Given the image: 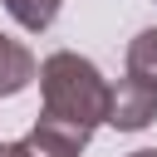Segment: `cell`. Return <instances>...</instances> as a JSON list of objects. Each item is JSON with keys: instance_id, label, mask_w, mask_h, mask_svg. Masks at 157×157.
<instances>
[{"instance_id": "cell-1", "label": "cell", "mask_w": 157, "mask_h": 157, "mask_svg": "<svg viewBox=\"0 0 157 157\" xmlns=\"http://www.w3.org/2000/svg\"><path fill=\"white\" fill-rule=\"evenodd\" d=\"M39 98H44V108H39L44 118L69 123L88 137L108 118V78L98 74L93 59L74 54V49H54L39 64Z\"/></svg>"}, {"instance_id": "cell-2", "label": "cell", "mask_w": 157, "mask_h": 157, "mask_svg": "<svg viewBox=\"0 0 157 157\" xmlns=\"http://www.w3.org/2000/svg\"><path fill=\"white\" fill-rule=\"evenodd\" d=\"M157 118V83L137 78V74H123L118 83H108V128L118 132H142L147 123Z\"/></svg>"}, {"instance_id": "cell-3", "label": "cell", "mask_w": 157, "mask_h": 157, "mask_svg": "<svg viewBox=\"0 0 157 157\" xmlns=\"http://www.w3.org/2000/svg\"><path fill=\"white\" fill-rule=\"evenodd\" d=\"M29 78H34V54H29L20 39H10V34L0 29V98L20 93Z\"/></svg>"}, {"instance_id": "cell-4", "label": "cell", "mask_w": 157, "mask_h": 157, "mask_svg": "<svg viewBox=\"0 0 157 157\" xmlns=\"http://www.w3.org/2000/svg\"><path fill=\"white\" fill-rule=\"evenodd\" d=\"M5 10H10V20H15L20 29L39 34V29H49V25L59 20L64 0H5Z\"/></svg>"}, {"instance_id": "cell-5", "label": "cell", "mask_w": 157, "mask_h": 157, "mask_svg": "<svg viewBox=\"0 0 157 157\" xmlns=\"http://www.w3.org/2000/svg\"><path fill=\"white\" fill-rule=\"evenodd\" d=\"M128 74H137V78H147V83H157V29L132 34V44H128Z\"/></svg>"}, {"instance_id": "cell-6", "label": "cell", "mask_w": 157, "mask_h": 157, "mask_svg": "<svg viewBox=\"0 0 157 157\" xmlns=\"http://www.w3.org/2000/svg\"><path fill=\"white\" fill-rule=\"evenodd\" d=\"M0 157H20V147L15 142H0Z\"/></svg>"}, {"instance_id": "cell-7", "label": "cell", "mask_w": 157, "mask_h": 157, "mask_svg": "<svg viewBox=\"0 0 157 157\" xmlns=\"http://www.w3.org/2000/svg\"><path fill=\"white\" fill-rule=\"evenodd\" d=\"M128 157H157V147H137V152H128Z\"/></svg>"}]
</instances>
